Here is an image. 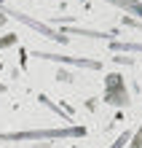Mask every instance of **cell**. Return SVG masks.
Segmentation results:
<instances>
[{
    "instance_id": "1",
    "label": "cell",
    "mask_w": 142,
    "mask_h": 148,
    "mask_svg": "<svg viewBox=\"0 0 142 148\" xmlns=\"http://www.w3.org/2000/svg\"><path fill=\"white\" fill-rule=\"evenodd\" d=\"M86 127H65V129H24V132H3L0 140H59V137H83Z\"/></svg>"
},
{
    "instance_id": "2",
    "label": "cell",
    "mask_w": 142,
    "mask_h": 148,
    "mask_svg": "<svg viewBox=\"0 0 142 148\" xmlns=\"http://www.w3.org/2000/svg\"><path fill=\"white\" fill-rule=\"evenodd\" d=\"M3 14H5V16H11V19H19V22H24V24H30L32 30L43 32V35H46V38H51V40H59V43H65V40H67L65 35H59L56 30H51V27H46V24H40L38 19H30V16H24L22 11H11V8H3Z\"/></svg>"
},
{
    "instance_id": "3",
    "label": "cell",
    "mask_w": 142,
    "mask_h": 148,
    "mask_svg": "<svg viewBox=\"0 0 142 148\" xmlns=\"http://www.w3.org/2000/svg\"><path fill=\"white\" fill-rule=\"evenodd\" d=\"M113 86H115V92H105V100L113 102V105H126L129 94H126V89H123L121 75H107V89H113Z\"/></svg>"
},
{
    "instance_id": "4",
    "label": "cell",
    "mask_w": 142,
    "mask_h": 148,
    "mask_svg": "<svg viewBox=\"0 0 142 148\" xmlns=\"http://www.w3.org/2000/svg\"><path fill=\"white\" fill-rule=\"evenodd\" d=\"M35 57L51 59V62H70V65H81V67H99V62H91V59H73V57H62V54H46V51H35Z\"/></svg>"
},
{
    "instance_id": "5",
    "label": "cell",
    "mask_w": 142,
    "mask_h": 148,
    "mask_svg": "<svg viewBox=\"0 0 142 148\" xmlns=\"http://www.w3.org/2000/svg\"><path fill=\"white\" fill-rule=\"evenodd\" d=\"M110 3L126 8V11H131V14H142V3H139V0H110Z\"/></svg>"
},
{
    "instance_id": "6",
    "label": "cell",
    "mask_w": 142,
    "mask_h": 148,
    "mask_svg": "<svg viewBox=\"0 0 142 148\" xmlns=\"http://www.w3.org/2000/svg\"><path fill=\"white\" fill-rule=\"evenodd\" d=\"M110 49L113 51H142V43H121V40H113Z\"/></svg>"
},
{
    "instance_id": "7",
    "label": "cell",
    "mask_w": 142,
    "mask_h": 148,
    "mask_svg": "<svg viewBox=\"0 0 142 148\" xmlns=\"http://www.w3.org/2000/svg\"><path fill=\"white\" fill-rule=\"evenodd\" d=\"M131 135H134V132H129V129H126L123 135H118V137H115V140L110 143V148H123L126 143H131Z\"/></svg>"
},
{
    "instance_id": "8",
    "label": "cell",
    "mask_w": 142,
    "mask_h": 148,
    "mask_svg": "<svg viewBox=\"0 0 142 148\" xmlns=\"http://www.w3.org/2000/svg\"><path fill=\"white\" fill-rule=\"evenodd\" d=\"M67 32H78V35H88V38H110L113 32H96V30H67Z\"/></svg>"
},
{
    "instance_id": "9",
    "label": "cell",
    "mask_w": 142,
    "mask_h": 148,
    "mask_svg": "<svg viewBox=\"0 0 142 148\" xmlns=\"http://www.w3.org/2000/svg\"><path fill=\"white\" fill-rule=\"evenodd\" d=\"M131 148H142V124H139L137 132L131 135Z\"/></svg>"
},
{
    "instance_id": "10",
    "label": "cell",
    "mask_w": 142,
    "mask_h": 148,
    "mask_svg": "<svg viewBox=\"0 0 142 148\" xmlns=\"http://www.w3.org/2000/svg\"><path fill=\"white\" fill-rule=\"evenodd\" d=\"M123 24H129V27H134V30H139V32H142V22H134V19H123Z\"/></svg>"
},
{
    "instance_id": "11",
    "label": "cell",
    "mask_w": 142,
    "mask_h": 148,
    "mask_svg": "<svg viewBox=\"0 0 142 148\" xmlns=\"http://www.w3.org/2000/svg\"><path fill=\"white\" fill-rule=\"evenodd\" d=\"M11 43H16V35H11V38H5V40H0V49H5V46H11Z\"/></svg>"
},
{
    "instance_id": "12",
    "label": "cell",
    "mask_w": 142,
    "mask_h": 148,
    "mask_svg": "<svg viewBox=\"0 0 142 148\" xmlns=\"http://www.w3.org/2000/svg\"><path fill=\"white\" fill-rule=\"evenodd\" d=\"M3 22H5V14H0V24H3Z\"/></svg>"
},
{
    "instance_id": "13",
    "label": "cell",
    "mask_w": 142,
    "mask_h": 148,
    "mask_svg": "<svg viewBox=\"0 0 142 148\" xmlns=\"http://www.w3.org/2000/svg\"><path fill=\"white\" fill-rule=\"evenodd\" d=\"M0 92H3V84H0Z\"/></svg>"
}]
</instances>
